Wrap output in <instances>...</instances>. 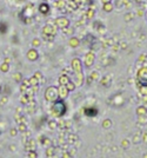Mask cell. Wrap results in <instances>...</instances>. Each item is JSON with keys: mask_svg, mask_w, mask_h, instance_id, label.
<instances>
[{"mask_svg": "<svg viewBox=\"0 0 147 158\" xmlns=\"http://www.w3.org/2000/svg\"><path fill=\"white\" fill-rule=\"evenodd\" d=\"M8 30V24L6 21H0V34H5Z\"/></svg>", "mask_w": 147, "mask_h": 158, "instance_id": "1", "label": "cell"}, {"mask_svg": "<svg viewBox=\"0 0 147 158\" xmlns=\"http://www.w3.org/2000/svg\"><path fill=\"white\" fill-rule=\"evenodd\" d=\"M39 11H40L41 13H47V12H48V6H47L46 4H41L40 7H39Z\"/></svg>", "mask_w": 147, "mask_h": 158, "instance_id": "2", "label": "cell"}, {"mask_svg": "<svg viewBox=\"0 0 147 158\" xmlns=\"http://www.w3.org/2000/svg\"><path fill=\"white\" fill-rule=\"evenodd\" d=\"M28 58H30V59H32V60H33V59H35V58H36V52H35V51H33V50H32V51H30V52H28Z\"/></svg>", "mask_w": 147, "mask_h": 158, "instance_id": "3", "label": "cell"}, {"mask_svg": "<svg viewBox=\"0 0 147 158\" xmlns=\"http://www.w3.org/2000/svg\"><path fill=\"white\" fill-rule=\"evenodd\" d=\"M0 68H1L3 72H7V71H8V64H7V63H4Z\"/></svg>", "mask_w": 147, "mask_h": 158, "instance_id": "4", "label": "cell"}, {"mask_svg": "<svg viewBox=\"0 0 147 158\" xmlns=\"http://www.w3.org/2000/svg\"><path fill=\"white\" fill-rule=\"evenodd\" d=\"M14 79H15V80H19V79H20V75H15V76H14Z\"/></svg>", "mask_w": 147, "mask_h": 158, "instance_id": "5", "label": "cell"}, {"mask_svg": "<svg viewBox=\"0 0 147 158\" xmlns=\"http://www.w3.org/2000/svg\"><path fill=\"white\" fill-rule=\"evenodd\" d=\"M6 100H7V97L3 98V99H1V104H6Z\"/></svg>", "mask_w": 147, "mask_h": 158, "instance_id": "6", "label": "cell"}, {"mask_svg": "<svg viewBox=\"0 0 147 158\" xmlns=\"http://www.w3.org/2000/svg\"><path fill=\"white\" fill-rule=\"evenodd\" d=\"M0 90H1V86H0Z\"/></svg>", "mask_w": 147, "mask_h": 158, "instance_id": "7", "label": "cell"}]
</instances>
